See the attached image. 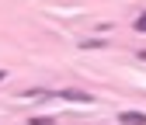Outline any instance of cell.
<instances>
[{
    "label": "cell",
    "instance_id": "277c9868",
    "mask_svg": "<svg viewBox=\"0 0 146 125\" xmlns=\"http://www.w3.org/2000/svg\"><path fill=\"white\" fill-rule=\"evenodd\" d=\"M104 45V38H90V42H84V49H101Z\"/></svg>",
    "mask_w": 146,
    "mask_h": 125
},
{
    "label": "cell",
    "instance_id": "7a4b0ae2",
    "mask_svg": "<svg viewBox=\"0 0 146 125\" xmlns=\"http://www.w3.org/2000/svg\"><path fill=\"white\" fill-rule=\"evenodd\" d=\"M56 94H59V97H66V101H84V104L90 101V94H84V91H56Z\"/></svg>",
    "mask_w": 146,
    "mask_h": 125
},
{
    "label": "cell",
    "instance_id": "8992f818",
    "mask_svg": "<svg viewBox=\"0 0 146 125\" xmlns=\"http://www.w3.org/2000/svg\"><path fill=\"white\" fill-rule=\"evenodd\" d=\"M139 59H143V63H146V49H143V52H139Z\"/></svg>",
    "mask_w": 146,
    "mask_h": 125
},
{
    "label": "cell",
    "instance_id": "6da1fadb",
    "mask_svg": "<svg viewBox=\"0 0 146 125\" xmlns=\"http://www.w3.org/2000/svg\"><path fill=\"white\" fill-rule=\"evenodd\" d=\"M118 122H122V125H146V115H143V111H122Z\"/></svg>",
    "mask_w": 146,
    "mask_h": 125
},
{
    "label": "cell",
    "instance_id": "52a82bcc",
    "mask_svg": "<svg viewBox=\"0 0 146 125\" xmlns=\"http://www.w3.org/2000/svg\"><path fill=\"white\" fill-rule=\"evenodd\" d=\"M4 77H7V73H4V69H0V83H4Z\"/></svg>",
    "mask_w": 146,
    "mask_h": 125
},
{
    "label": "cell",
    "instance_id": "3957f363",
    "mask_svg": "<svg viewBox=\"0 0 146 125\" xmlns=\"http://www.w3.org/2000/svg\"><path fill=\"white\" fill-rule=\"evenodd\" d=\"M28 125H56L52 115H38V118H28Z\"/></svg>",
    "mask_w": 146,
    "mask_h": 125
},
{
    "label": "cell",
    "instance_id": "5b68a950",
    "mask_svg": "<svg viewBox=\"0 0 146 125\" xmlns=\"http://www.w3.org/2000/svg\"><path fill=\"white\" fill-rule=\"evenodd\" d=\"M136 31H146V14H139V17H136Z\"/></svg>",
    "mask_w": 146,
    "mask_h": 125
}]
</instances>
